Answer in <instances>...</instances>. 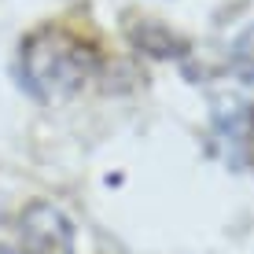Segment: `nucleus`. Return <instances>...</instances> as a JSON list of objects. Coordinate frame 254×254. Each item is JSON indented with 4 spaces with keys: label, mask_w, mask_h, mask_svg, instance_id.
I'll list each match as a JSON object with an SVG mask.
<instances>
[{
    "label": "nucleus",
    "mask_w": 254,
    "mask_h": 254,
    "mask_svg": "<svg viewBox=\"0 0 254 254\" xmlns=\"http://www.w3.org/2000/svg\"><path fill=\"white\" fill-rule=\"evenodd\" d=\"M19 240L26 254H77L74 221L56 203H30L19 217Z\"/></svg>",
    "instance_id": "nucleus-2"
},
{
    "label": "nucleus",
    "mask_w": 254,
    "mask_h": 254,
    "mask_svg": "<svg viewBox=\"0 0 254 254\" xmlns=\"http://www.w3.org/2000/svg\"><path fill=\"white\" fill-rule=\"evenodd\" d=\"M0 254H19V251H11V247H4V243H0Z\"/></svg>",
    "instance_id": "nucleus-6"
},
{
    "label": "nucleus",
    "mask_w": 254,
    "mask_h": 254,
    "mask_svg": "<svg viewBox=\"0 0 254 254\" xmlns=\"http://www.w3.org/2000/svg\"><path fill=\"white\" fill-rule=\"evenodd\" d=\"M96 74V52L66 30H37L22 41L19 77L41 103H66Z\"/></svg>",
    "instance_id": "nucleus-1"
},
{
    "label": "nucleus",
    "mask_w": 254,
    "mask_h": 254,
    "mask_svg": "<svg viewBox=\"0 0 254 254\" xmlns=\"http://www.w3.org/2000/svg\"><path fill=\"white\" fill-rule=\"evenodd\" d=\"M210 118H214L217 133L229 136V140H243V136L254 133V103L240 100V96H232V92L214 96V103H210Z\"/></svg>",
    "instance_id": "nucleus-3"
},
{
    "label": "nucleus",
    "mask_w": 254,
    "mask_h": 254,
    "mask_svg": "<svg viewBox=\"0 0 254 254\" xmlns=\"http://www.w3.org/2000/svg\"><path fill=\"white\" fill-rule=\"evenodd\" d=\"M229 70L243 85H254V22L229 41Z\"/></svg>",
    "instance_id": "nucleus-5"
},
{
    "label": "nucleus",
    "mask_w": 254,
    "mask_h": 254,
    "mask_svg": "<svg viewBox=\"0 0 254 254\" xmlns=\"http://www.w3.org/2000/svg\"><path fill=\"white\" fill-rule=\"evenodd\" d=\"M129 37H133V45L140 52H147V56H155V59H173V56H181V52H188V45L177 33H170L162 22H151V19L129 26Z\"/></svg>",
    "instance_id": "nucleus-4"
}]
</instances>
